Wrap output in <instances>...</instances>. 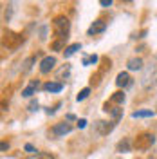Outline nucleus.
Here are the masks:
<instances>
[{
  "mask_svg": "<svg viewBox=\"0 0 157 159\" xmlns=\"http://www.w3.org/2000/svg\"><path fill=\"white\" fill-rule=\"evenodd\" d=\"M155 83H157V56L150 60V63L145 67L143 74H141V85L145 89L154 87Z\"/></svg>",
  "mask_w": 157,
  "mask_h": 159,
  "instance_id": "obj_1",
  "label": "nucleus"
},
{
  "mask_svg": "<svg viewBox=\"0 0 157 159\" xmlns=\"http://www.w3.org/2000/svg\"><path fill=\"white\" fill-rule=\"evenodd\" d=\"M69 29H70V22L65 16H58L54 20V31L60 36V40H65L69 36Z\"/></svg>",
  "mask_w": 157,
  "mask_h": 159,
  "instance_id": "obj_2",
  "label": "nucleus"
},
{
  "mask_svg": "<svg viewBox=\"0 0 157 159\" xmlns=\"http://www.w3.org/2000/svg\"><path fill=\"white\" fill-rule=\"evenodd\" d=\"M54 65H56V58L54 56H45V58L42 60V63H40V72L47 74L49 70L54 69Z\"/></svg>",
  "mask_w": 157,
  "mask_h": 159,
  "instance_id": "obj_3",
  "label": "nucleus"
},
{
  "mask_svg": "<svg viewBox=\"0 0 157 159\" xmlns=\"http://www.w3.org/2000/svg\"><path fill=\"white\" fill-rule=\"evenodd\" d=\"M105 27H107V22H105V20H96V22H94V24H92V25H90V27H88V34H90V36H92V34H98V33H103V31H105Z\"/></svg>",
  "mask_w": 157,
  "mask_h": 159,
  "instance_id": "obj_4",
  "label": "nucleus"
},
{
  "mask_svg": "<svg viewBox=\"0 0 157 159\" xmlns=\"http://www.w3.org/2000/svg\"><path fill=\"white\" fill-rule=\"evenodd\" d=\"M70 130H72V129H70V125L63 121V123H58V125H56V127L52 129V134H54V136H58V138H61V136L69 134Z\"/></svg>",
  "mask_w": 157,
  "mask_h": 159,
  "instance_id": "obj_5",
  "label": "nucleus"
},
{
  "mask_svg": "<svg viewBox=\"0 0 157 159\" xmlns=\"http://www.w3.org/2000/svg\"><path fill=\"white\" fill-rule=\"evenodd\" d=\"M116 85H118V87H128V85H130V76H128V72H119L118 78H116Z\"/></svg>",
  "mask_w": 157,
  "mask_h": 159,
  "instance_id": "obj_6",
  "label": "nucleus"
},
{
  "mask_svg": "<svg viewBox=\"0 0 157 159\" xmlns=\"http://www.w3.org/2000/svg\"><path fill=\"white\" fill-rule=\"evenodd\" d=\"M127 67H128V70L143 69V60H141V58H130V60H128V63H127Z\"/></svg>",
  "mask_w": 157,
  "mask_h": 159,
  "instance_id": "obj_7",
  "label": "nucleus"
},
{
  "mask_svg": "<svg viewBox=\"0 0 157 159\" xmlns=\"http://www.w3.org/2000/svg\"><path fill=\"white\" fill-rule=\"evenodd\" d=\"M43 89L49 90V92H60V90L63 89V85L58 83V81H47V83L43 85Z\"/></svg>",
  "mask_w": 157,
  "mask_h": 159,
  "instance_id": "obj_8",
  "label": "nucleus"
},
{
  "mask_svg": "<svg viewBox=\"0 0 157 159\" xmlns=\"http://www.w3.org/2000/svg\"><path fill=\"white\" fill-rule=\"evenodd\" d=\"M38 89V81H33L29 87H25V89L22 90V96H25V98H31L33 94H34V90Z\"/></svg>",
  "mask_w": 157,
  "mask_h": 159,
  "instance_id": "obj_9",
  "label": "nucleus"
},
{
  "mask_svg": "<svg viewBox=\"0 0 157 159\" xmlns=\"http://www.w3.org/2000/svg\"><path fill=\"white\" fill-rule=\"evenodd\" d=\"M81 49V43H72V45H69V47H65V51H63V54H65V58H69V56H72L76 51Z\"/></svg>",
  "mask_w": 157,
  "mask_h": 159,
  "instance_id": "obj_10",
  "label": "nucleus"
},
{
  "mask_svg": "<svg viewBox=\"0 0 157 159\" xmlns=\"http://www.w3.org/2000/svg\"><path fill=\"white\" fill-rule=\"evenodd\" d=\"M27 159H54V156L47 154V152H36V154H31Z\"/></svg>",
  "mask_w": 157,
  "mask_h": 159,
  "instance_id": "obj_11",
  "label": "nucleus"
},
{
  "mask_svg": "<svg viewBox=\"0 0 157 159\" xmlns=\"http://www.w3.org/2000/svg\"><path fill=\"white\" fill-rule=\"evenodd\" d=\"M150 116H154L152 110H137L132 114V118H150Z\"/></svg>",
  "mask_w": 157,
  "mask_h": 159,
  "instance_id": "obj_12",
  "label": "nucleus"
},
{
  "mask_svg": "<svg viewBox=\"0 0 157 159\" xmlns=\"http://www.w3.org/2000/svg\"><path fill=\"white\" fill-rule=\"evenodd\" d=\"M110 101H112V103H123V101H125V94H123V92H114L112 98H110Z\"/></svg>",
  "mask_w": 157,
  "mask_h": 159,
  "instance_id": "obj_13",
  "label": "nucleus"
},
{
  "mask_svg": "<svg viewBox=\"0 0 157 159\" xmlns=\"http://www.w3.org/2000/svg\"><path fill=\"white\" fill-rule=\"evenodd\" d=\"M88 94H90V89H88V87H85L83 90H79V94L76 96V99H78V101H83V99L88 98Z\"/></svg>",
  "mask_w": 157,
  "mask_h": 159,
  "instance_id": "obj_14",
  "label": "nucleus"
},
{
  "mask_svg": "<svg viewBox=\"0 0 157 159\" xmlns=\"http://www.w3.org/2000/svg\"><path fill=\"white\" fill-rule=\"evenodd\" d=\"M98 56L96 54H92L90 58H83V65H88V63H98Z\"/></svg>",
  "mask_w": 157,
  "mask_h": 159,
  "instance_id": "obj_15",
  "label": "nucleus"
},
{
  "mask_svg": "<svg viewBox=\"0 0 157 159\" xmlns=\"http://www.w3.org/2000/svg\"><path fill=\"white\" fill-rule=\"evenodd\" d=\"M25 152H29V154H36V148H34L33 145H29V143H27V145H25Z\"/></svg>",
  "mask_w": 157,
  "mask_h": 159,
  "instance_id": "obj_16",
  "label": "nucleus"
},
{
  "mask_svg": "<svg viewBox=\"0 0 157 159\" xmlns=\"http://www.w3.org/2000/svg\"><path fill=\"white\" fill-rule=\"evenodd\" d=\"M112 2H114V0H99V4H101L103 7H108V6H112Z\"/></svg>",
  "mask_w": 157,
  "mask_h": 159,
  "instance_id": "obj_17",
  "label": "nucleus"
},
{
  "mask_svg": "<svg viewBox=\"0 0 157 159\" xmlns=\"http://www.w3.org/2000/svg\"><path fill=\"white\" fill-rule=\"evenodd\" d=\"M87 127V119H78V129H85Z\"/></svg>",
  "mask_w": 157,
  "mask_h": 159,
  "instance_id": "obj_18",
  "label": "nucleus"
},
{
  "mask_svg": "<svg viewBox=\"0 0 157 159\" xmlns=\"http://www.w3.org/2000/svg\"><path fill=\"white\" fill-rule=\"evenodd\" d=\"M118 148L119 150H128V141H125V143H119Z\"/></svg>",
  "mask_w": 157,
  "mask_h": 159,
  "instance_id": "obj_19",
  "label": "nucleus"
},
{
  "mask_svg": "<svg viewBox=\"0 0 157 159\" xmlns=\"http://www.w3.org/2000/svg\"><path fill=\"white\" fill-rule=\"evenodd\" d=\"M0 148H2V152H6V150L9 148V145H7L6 141H2V145H0Z\"/></svg>",
  "mask_w": 157,
  "mask_h": 159,
  "instance_id": "obj_20",
  "label": "nucleus"
},
{
  "mask_svg": "<svg viewBox=\"0 0 157 159\" xmlns=\"http://www.w3.org/2000/svg\"><path fill=\"white\" fill-rule=\"evenodd\" d=\"M52 49H61V42H54V43H52Z\"/></svg>",
  "mask_w": 157,
  "mask_h": 159,
  "instance_id": "obj_21",
  "label": "nucleus"
},
{
  "mask_svg": "<svg viewBox=\"0 0 157 159\" xmlns=\"http://www.w3.org/2000/svg\"><path fill=\"white\" fill-rule=\"evenodd\" d=\"M31 110H33V112L38 110V103H31Z\"/></svg>",
  "mask_w": 157,
  "mask_h": 159,
  "instance_id": "obj_22",
  "label": "nucleus"
}]
</instances>
